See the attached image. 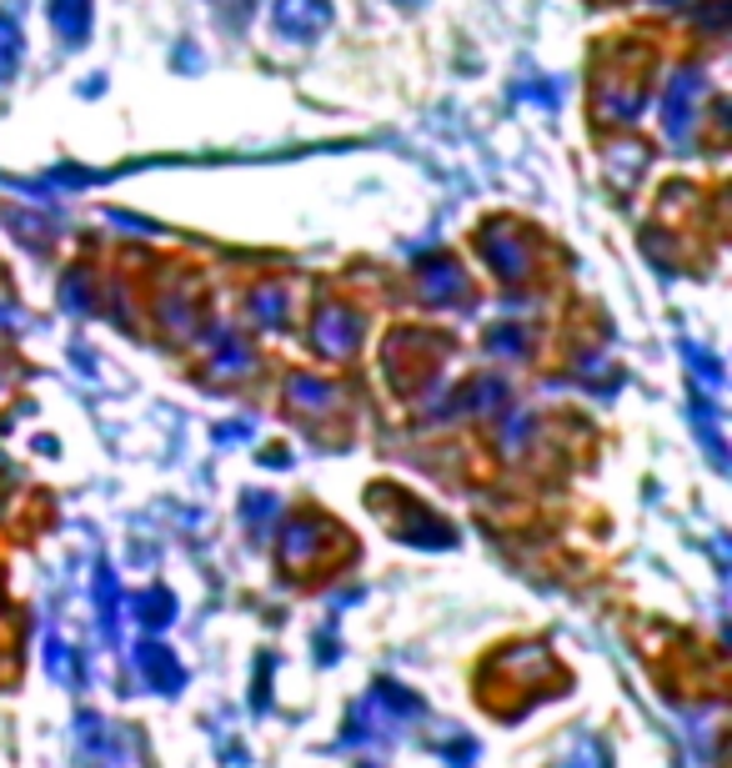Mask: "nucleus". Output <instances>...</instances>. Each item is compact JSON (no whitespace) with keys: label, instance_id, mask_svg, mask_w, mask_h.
<instances>
[{"label":"nucleus","instance_id":"39448f33","mask_svg":"<svg viewBox=\"0 0 732 768\" xmlns=\"http://www.w3.org/2000/svg\"><path fill=\"white\" fill-rule=\"evenodd\" d=\"M50 21L66 41H81L91 31V0H50Z\"/></svg>","mask_w":732,"mask_h":768},{"label":"nucleus","instance_id":"0eeeda50","mask_svg":"<svg viewBox=\"0 0 732 768\" xmlns=\"http://www.w3.org/2000/svg\"><path fill=\"white\" fill-rule=\"evenodd\" d=\"M256 317H261V321H276V317H282V296H276V292H261V296H256Z\"/></svg>","mask_w":732,"mask_h":768},{"label":"nucleus","instance_id":"f03ea898","mask_svg":"<svg viewBox=\"0 0 732 768\" xmlns=\"http://www.w3.org/2000/svg\"><path fill=\"white\" fill-rule=\"evenodd\" d=\"M317 337H321V347H331V352H352L356 337H362V321H356L346 307H321Z\"/></svg>","mask_w":732,"mask_h":768},{"label":"nucleus","instance_id":"f257e3e1","mask_svg":"<svg viewBox=\"0 0 732 768\" xmlns=\"http://www.w3.org/2000/svg\"><path fill=\"white\" fill-rule=\"evenodd\" d=\"M331 21L327 0H276V31L291 41H311Z\"/></svg>","mask_w":732,"mask_h":768},{"label":"nucleus","instance_id":"20e7f679","mask_svg":"<svg viewBox=\"0 0 732 768\" xmlns=\"http://www.w3.org/2000/svg\"><path fill=\"white\" fill-rule=\"evenodd\" d=\"M487 261H492L502 276H522V272H527V251H522L517 231H507V226L487 231Z\"/></svg>","mask_w":732,"mask_h":768},{"label":"nucleus","instance_id":"423d86ee","mask_svg":"<svg viewBox=\"0 0 732 768\" xmlns=\"http://www.w3.org/2000/svg\"><path fill=\"white\" fill-rule=\"evenodd\" d=\"M21 66V31L11 21H0V81H11Z\"/></svg>","mask_w":732,"mask_h":768},{"label":"nucleus","instance_id":"7ed1b4c3","mask_svg":"<svg viewBox=\"0 0 732 768\" xmlns=\"http://www.w3.org/2000/svg\"><path fill=\"white\" fill-rule=\"evenodd\" d=\"M697 106V71H677L673 91H667V101H662V116H667V131H673L677 142L687 136V111Z\"/></svg>","mask_w":732,"mask_h":768}]
</instances>
